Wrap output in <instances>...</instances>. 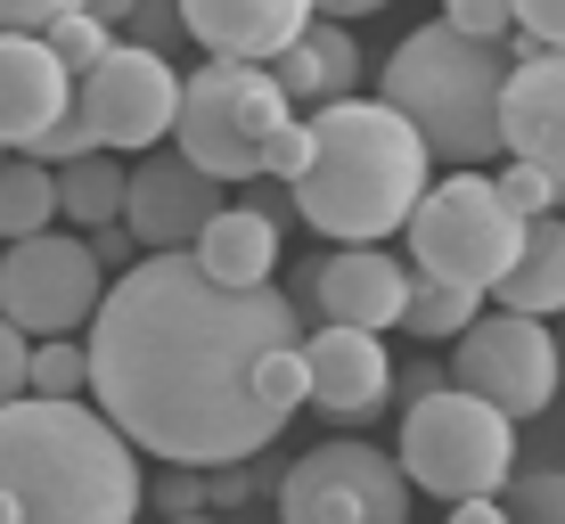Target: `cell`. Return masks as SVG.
I'll return each instance as SVG.
<instances>
[{
  "label": "cell",
  "instance_id": "cell-19",
  "mask_svg": "<svg viewBox=\"0 0 565 524\" xmlns=\"http://www.w3.org/2000/svg\"><path fill=\"white\" fill-rule=\"evenodd\" d=\"M189 255H198L213 279L255 287V279H270V270H279V222H270L263 205H213L205 229L189 238Z\"/></svg>",
  "mask_w": 565,
  "mask_h": 524
},
{
  "label": "cell",
  "instance_id": "cell-4",
  "mask_svg": "<svg viewBox=\"0 0 565 524\" xmlns=\"http://www.w3.org/2000/svg\"><path fill=\"white\" fill-rule=\"evenodd\" d=\"M500 74H509V50L483 42V33H459L451 17H435V25H418V33L394 42L377 90H385V107L426 140V157L483 164L500 148V131H492Z\"/></svg>",
  "mask_w": 565,
  "mask_h": 524
},
{
  "label": "cell",
  "instance_id": "cell-17",
  "mask_svg": "<svg viewBox=\"0 0 565 524\" xmlns=\"http://www.w3.org/2000/svg\"><path fill=\"white\" fill-rule=\"evenodd\" d=\"M66 107H74V74L50 57L42 33H0V148H25Z\"/></svg>",
  "mask_w": 565,
  "mask_h": 524
},
{
  "label": "cell",
  "instance_id": "cell-3",
  "mask_svg": "<svg viewBox=\"0 0 565 524\" xmlns=\"http://www.w3.org/2000/svg\"><path fill=\"white\" fill-rule=\"evenodd\" d=\"M303 172L287 189H296V213L320 238L353 246V238H394L402 213L418 205L426 189V140L411 124H402L385 99H320V115L303 124Z\"/></svg>",
  "mask_w": 565,
  "mask_h": 524
},
{
  "label": "cell",
  "instance_id": "cell-36",
  "mask_svg": "<svg viewBox=\"0 0 565 524\" xmlns=\"http://www.w3.org/2000/svg\"><path fill=\"white\" fill-rule=\"evenodd\" d=\"M500 516H509V509H500L492 492H459L451 500V524H500Z\"/></svg>",
  "mask_w": 565,
  "mask_h": 524
},
{
  "label": "cell",
  "instance_id": "cell-30",
  "mask_svg": "<svg viewBox=\"0 0 565 524\" xmlns=\"http://www.w3.org/2000/svg\"><path fill=\"white\" fill-rule=\"evenodd\" d=\"M83 148H99V140H90V124L66 107V115H50V124L25 140V157H42V164H66V157H83Z\"/></svg>",
  "mask_w": 565,
  "mask_h": 524
},
{
  "label": "cell",
  "instance_id": "cell-41",
  "mask_svg": "<svg viewBox=\"0 0 565 524\" xmlns=\"http://www.w3.org/2000/svg\"><path fill=\"white\" fill-rule=\"evenodd\" d=\"M0 157H9V148H0Z\"/></svg>",
  "mask_w": 565,
  "mask_h": 524
},
{
  "label": "cell",
  "instance_id": "cell-2",
  "mask_svg": "<svg viewBox=\"0 0 565 524\" xmlns=\"http://www.w3.org/2000/svg\"><path fill=\"white\" fill-rule=\"evenodd\" d=\"M0 500L17 524H124L140 516V459L115 418L74 394H9L0 402Z\"/></svg>",
  "mask_w": 565,
  "mask_h": 524
},
{
  "label": "cell",
  "instance_id": "cell-6",
  "mask_svg": "<svg viewBox=\"0 0 565 524\" xmlns=\"http://www.w3.org/2000/svg\"><path fill=\"white\" fill-rule=\"evenodd\" d=\"M394 468H402V483H418V492H435V500L500 492V475L516 468V418L443 377L435 394H411Z\"/></svg>",
  "mask_w": 565,
  "mask_h": 524
},
{
  "label": "cell",
  "instance_id": "cell-11",
  "mask_svg": "<svg viewBox=\"0 0 565 524\" xmlns=\"http://www.w3.org/2000/svg\"><path fill=\"white\" fill-rule=\"evenodd\" d=\"M279 509L296 524H402L411 516V483L377 442H320V451H303L287 468Z\"/></svg>",
  "mask_w": 565,
  "mask_h": 524
},
{
  "label": "cell",
  "instance_id": "cell-16",
  "mask_svg": "<svg viewBox=\"0 0 565 524\" xmlns=\"http://www.w3.org/2000/svg\"><path fill=\"white\" fill-rule=\"evenodd\" d=\"M181 9V33L205 42L213 57H279L287 42L303 33L311 0H172Z\"/></svg>",
  "mask_w": 565,
  "mask_h": 524
},
{
  "label": "cell",
  "instance_id": "cell-22",
  "mask_svg": "<svg viewBox=\"0 0 565 524\" xmlns=\"http://www.w3.org/2000/svg\"><path fill=\"white\" fill-rule=\"evenodd\" d=\"M50 213H57L50 164H42V157H25V164H9V157H0V238H25V229H50Z\"/></svg>",
  "mask_w": 565,
  "mask_h": 524
},
{
  "label": "cell",
  "instance_id": "cell-27",
  "mask_svg": "<svg viewBox=\"0 0 565 524\" xmlns=\"http://www.w3.org/2000/svg\"><path fill=\"white\" fill-rule=\"evenodd\" d=\"M42 42H50V57H57L66 74H83L90 57L107 50V25H99L90 9H66V17H50V25H42Z\"/></svg>",
  "mask_w": 565,
  "mask_h": 524
},
{
  "label": "cell",
  "instance_id": "cell-8",
  "mask_svg": "<svg viewBox=\"0 0 565 524\" xmlns=\"http://www.w3.org/2000/svg\"><path fill=\"white\" fill-rule=\"evenodd\" d=\"M443 377L467 385V394H483L509 418H541L557 402V336H550V320H533V312H492V320L476 312L451 336V368H443Z\"/></svg>",
  "mask_w": 565,
  "mask_h": 524
},
{
  "label": "cell",
  "instance_id": "cell-25",
  "mask_svg": "<svg viewBox=\"0 0 565 524\" xmlns=\"http://www.w3.org/2000/svg\"><path fill=\"white\" fill-rule=\"evenodd\" d=\"M500 483H509V500H500L509 516H524V524H557V516H565V483H557V468H509Z\"/></svg>",
  "mask_w": 565,
  "mask_h": 524
},
{
  "label": "cell",
  "instance_id": "cell-40",
  "mask_svg": "<svg viewBox=\"0 0 565 524\" xmlns=\"http://www.w3.org/2000/svg\"><path fill=\"white\" fill-rule=\"evenodd\" d=\"M83 9L99 17V25H124V9H131V0H83Z\"/></svg>",
  "mask_w": 565,
  "mask_h": 524
},
{
  "label": "cell",
  "instance_id": "cell-13",
  "mask_svg": "<svg viewBox=\"0 0 565 524\" xmlns=\"http://www.w3.org/2000/svg\"><path fill=\"white\" fill-rule=\"evenodd\" d=\"M213 205H222V181H213V172H198L181 148H172V157L148 148V164L124 172V213H115V222L140 246H189Z\"/></svg>",
  "mask_w": 565,
  "mask_h": 524
},
{
  "label": "cell",
  "instance_id": "cell-21",
  "mask_svg": "<svg viewBox=\"0 0 565 524\" xmlns=\"http://www.w3.org/2000/svg\"><path fill=\"white\" fill-rule=\"evenodd\" d=\"M50 189H57V213H74L83 229H99L124 213V164L107 157V148H83V157L50 164Z\"/></svg>",
  "mask_w": 565,
  "mask_h": 524
},
{
  "label": "cell",
  "instance_id": "cell-1",
  "mask_svg": "<svg viewBox=\"0 0 565 524\" xmlns=\"http://www.w3.org/2000/svg\"><path fill=\"white\" fill-rule=\"evenodd\" d=\"M296 336V296L270 279L230 287L189 246H148L90 303V394L115 435L164 468H238L279 435V410L255 394V361Z\"/></svg>",
  "mask_w": 565,
  "mask_h": 524
},
{
  "label": "cell",
  "instance_id": "cell-35",
  "mask_svg": "<svg viewBox=\"0 0 565 524\" xmlns=\"http://www.w3.org/2000/svg\"><path fill=\"white\" fill-rule=\"evenodd\" d=\"M303 148H311V140H303V124H287L279 140L263 148V172H270V181H296V172H303Z\"/></svg>",
  "mask_w": 565,
  "mask_h": 524
},
{
  "label": "cell",
  "instance_id": "cell-20",
  "mask_svg": "<svg viewBox=\"0 0 565 524\" xmlns=\"http://www.w3.org/2000/svg\"><path fill=\"white\" fill-rule=\"evenodd\" d=\"M492 296H500V312L557 320V303H565V229H557V213H524V238H516L509 270L492 279Z\"/></svg>",
  "mask_w": 565,
  "mask_h": 524
},
{
  "label": "cell",
  "instance_id": "cell-10",
  "mask_svg": "<svg viewBox=\"0 0 565 524\" xmlns=\"http://www.w3.org/2000/svg\"><path fill=\"white\" fill-rule=\"evenodd\" d=\"M107 270L90 255V238H57V229H25L9 238V263H0V320H17L25 336H66V328L90 320Z\"/></svg>",
  "mask_w": 565,
  "mask_h": 524
},
{
  "label": "cell",
  "instance_id": "cell-9",
  "mask_svg": "<svg viewBox=\"0 0 565 524\" xmlns=\"http://www.w3.org/2000/svg\"><path fill=\"white\" fill-rule=\"evenodd\" d=\"M172 99H181V74L164 50L140 42H107L74 74V115L90 124L99 148H156L172 131Z\"/></svg>",
  "mask_w": 565,
  "mask_h": 524
},
{
  "label": "cell",
  "instance_id": "cell-31",
  "mask_svg": "<svg viewBox=\"0 0 565 524\" xmlns=\"http://www.w3.org/2000/svg\"><path fill=\"white\" fill-rule=\"evenodd\" d=\"M443 17H451L459 33H483V42H509V0H443Z\"/></svg>",
  "mask_w": 565,
  "mask_h": 524
},
{
  "label": "cell",
  "instance_id": "cell-23",
  "mask_svg": "<svg viewBox=\"0 0 565 524\" xmlns=\"http://www.w3.org/2000/svg\"><path fill=\"white\" fill-rule=\"evenodd\" d=\"M483 312V296L476 287H451V279H411V296H402V320L394 328H411V336H459L467 320Z\"/></svg>",
  "mask_w": 565,
  "mask_h": 524
},
{
  "label": "cell",
  "instance_id": "cell-7",
  "mask_svg": "<svg viewBox=\"0 0 565 524\" xmlns=\"http://www.w3.org/2000/svg\"><path fill=\"white\" fill-rule=\"evenodd\" d=\"M411 229V255H418V279H451V287H492L509 270L516 238H524V213L500 205V189L483 181L476 164H451V181L418 189V205L402 213Z\"/></svg>",
  "mask_w": 565,
  "mask_h": 524
},
{
  "label": "cell",
  "instance_id": "cell-38",
  "mask_svg": "<svg viewBox=\"0 0 565 524\" xmlns=\"http://www.w3.org/2000/svg\"><path fill=\"white\" fill-rule=\"evenodd\" d=\"M369 9H385V0H311V17H369Z\"/></svg>",
  "mask_w": 565,
  "mask_h": 524
},
{
  "label": "cell",
  "instance_id": "cell-26",
  "mask_svg": "<svg viewBox=\"0 0 565 524\" xmlns=\"http://www.w3.org/2000/svg\"><path fill=\"white\" fill-rule=\"evenodd\" d=\"M500 205L509 213H557V189H565V172L557 164H524V157H509V172H500Z\"/></svg>",
  "mask_w": 565,
  "mask_h": 524
},
{
  "label": "cell",
  "instance_id": "cell-33",
  "mask_svg": "<svg viewBox=\"0 0 565 524\" xmlns=\"http://www.w3.org/2000/svg\"><path fill=\"white\" fill-rule=\"evenodd\" d=\"M66 9H83V0H0V33H42Z\"/></svg>",
  "mask_w": 565,
  "mask_h": 524
},
{
  "label": "cell",
  "instance_id": "cell-32",
  "mask_svg": "<svg viewBox=\"0 0 565 524\" xmlns=\"http://www.w3.org/2000/svg\"><path fill=\"white\" fill-rule=\"evenodd\" d=\"M509 25L524 33V42L557 50V33H565V0H509Z\"/></svg>",
  "mask_w": 565,
  "mask_h": 524
},
{
  "label": "cell",
  "instance_id": "cell-29",
  "mask_svg": "<svg viewBox=\"0 0 565 524\" xmlns=\"http://www.w3.org/2000/svg\"><path fill=\"white\" fill-rule=\"evenodd\" d=\"M124 33H131L140 50H164V57L189 42V33H181V9H172V0H131V9H124Z\"/></svg>",
  "mask_w": 565,
  "mask_h": 524
},
{
  "label": "cell",
  "instance_id": "cell-24",
  "mask_svg": "<svg viewBox=\"0 0 565 524\" xmlns=\"http://www.w3.org/2000/svg\"><path fill=\"white\" fill-rule=\"evenodd\" d=\"M25 385H33V394H83V385H90V353L66 344V336L33 344V353H25Z\"/></svg>",
  "mask_w": 565,
  "mask_h": 524
},
{
  "label": "cell",
  "instance_id": "cell-34",
  "mask_svg": "<svg viewBox=\"0 0 565 524\" xmlns=\"http://www.w3.org/2000/svg\"><path fill=\"white\" fill-rule=\"evenodd\" d=\"M25 353H33V344H25V328H17V320H0V402H9V394H25Z\"/></svg>",
  "mask_w": 565,
  "mask_h": 524
},
{
  "label": "cell",
  "instance_id": "cell-39",
  "mask_svg": "<svg viewBox=\"0 0 565 524\" xmlns=\"http://www.w3.org/2000/svg\"><path fill=\"white\" fill-rule=\"evenodd\" d=\"M435 385H443V368H435V361H411V377H402V394H435Z\"/></svg>",
  "mask_w": 565,
  "mask_h": 524
},
{
  "label": "cell",
  "instance_id": "cell-14",
  "mask_svg": "<svg viewBox=\"0 0 565 524\" xmlns=\"http://www.w3.org/2000/svg\"><path fill=\"white\" fill-rule=\"evenodd\" d=\"M500 148L524 164H557L565 172V57L557 50H516L500 74V107H492Z\"/></svg>",
  "mask_w": 565,
  "mask_h": 524
},
{
  "label": "cell",
  "instance_id": "cell-37",
  "mask_svg": "<svg viewBox=\"0 0 565 524\" xmlns=\"http://www.w3.org/2000/svg\"><path fill=\"white\" fill-rule=\"evenodd\" d=\"M164 509H172V516H189V509H205V492H198V468H181V475H172V483H164Z\"/></svg>",
  "mask_w": 565,
  "mask_h": 524
},
{
  "label": "cell",
  "instance_id": "cell-18",
  "mask_svg": "<svg viewBox=\"0 0 565 524\" xmlns=\"http://www.w3.org/2000/svg\"><path fill=\"white\" fill-rule=\"evenodd\" d=\"M263 66H270V83L287 90V107L344 99V90L361 83V50H353V25H344V17H303V33L279 57H263Z\"/></svg>",
  "mask_w": 565,
  "mask_h": 524
},
{
  "label": "cell",
  "instance_id": "cell-28",
  "mask_svg": "<svg viewBox=\"0 0 565 524\" xmlns=\"http://www.w3.org/2000/svg\"><path fill=\"white\" fill-rule=\"evenodd\" d=\"M255 394L270 402V410H303V353H296V336H287V344H270V353L255 361Z\"/></svg>",
  "mask_w": 565,
  "mask_h": 524
},
{
  "label": "cell",
  "instance_id": "cell-12",
  "mask_svg": "<svg viewBox=\"0 0 565 524\" xmlns=\"http://www.w3.org/2000/svg\"><path fill=\"white\" fill-rule=\"evenodd\" d=\"M303 353V402L328 418H377L385 394H394V361H385L377 328H344L328 320L311 344H296Z\"/></svg>",
  "mask_w": 565,
  "mask_h": 524
},
{
  "label": "cell",
  "instance_id": "cell-15",
  "mask_svg": "<svg viewBox=\"0 0 565 524\" xmlns=\"http://www.w3.org/2000/svg\"><path fill=\"white\" fill-rule=\"evenodd\" d=\"M402 296H411V270L385 255L377 238H353L337 255H320L303 279V303H320V320H344V328H394Z\"/></svg>",
  "mask_w": 565,
  "mask_h": 524
},
{
  "label": "cell",
  "instance_id": "cell-5",
  "mask_svg": "<svg viewBox=\"0 0 565 524\" xmlns=\"http://www.w3.org/2000/svg\"><path fill=\"white\" fill-rule=\"evenodd\" d=\"M287 124H296V107L270 83V66H255V57H205L198 74H181L164 140H181V157L198 172H213V181H255L263 148Z\"/></svg>",
  "mask_w": 565,
  "mask_h": 524
}]
</instances>
